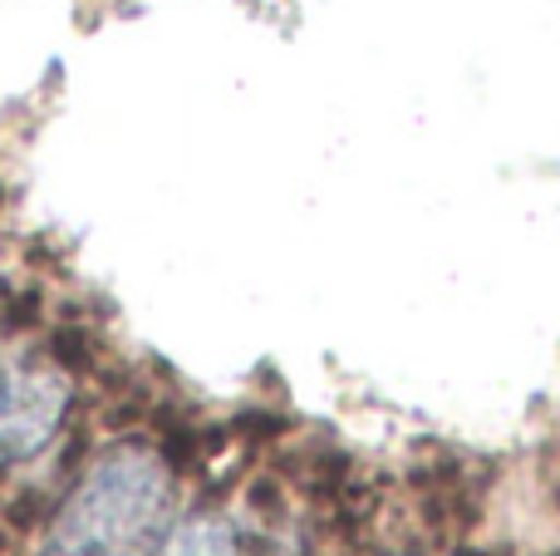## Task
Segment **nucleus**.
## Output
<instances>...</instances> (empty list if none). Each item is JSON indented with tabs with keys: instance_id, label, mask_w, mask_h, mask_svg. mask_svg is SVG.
I'll list each match as a JSON object with an SVG mask.
<instances>
[{
	"instance_id": "1",
	"label": "nucleus",
	"mask_w": 560,
	"mask_h": 556,
	"mask_svg": "<svg viewBox=\"0 0 560 556\" xmlns=\"http://www.w3.org/2000/svg\"><path fill=\"white\" fill-rule=\"evenodd\" d=\"M173 522V473L148 443H114L55 512L45 556H153Z\"/></svg>"
},
{
	"instance_id": "2",
	"label": "nucleus",
	"mask_w": 560,
	"mask_h": 556,
	"mask_svg": "<svg viewBox=\"0 0 560 556\" xmlns=\"http://www.w3.org/2000/svg\"><path fill=\"white\" fill-rule=\"evenodd\" d=\"M69 390L45 364H0V463L35 459L59 433Z\"/></svg>"
},
{
	"instance_id": "3",
	"label": "nucleus",
	"mask_w": 560,
	"mask_h": 556,
	"mask_svg": "<svg viewBox=\"0 0 560 556\" xmlns=\"http://www.w3.org/2000/svg\"><path fill=\"white\" fill-rule=\"evenodd\" d=\"M153 556H242V547H236L232 522H222V518H192V522H183L173 537L158 542Z\"/></svg>"
},
{
	"instance_id": "4",
	"label": "nucleus",
	"mask_w": 560,
	"mask_h": 556,
	"mask_svg": "<svg viewBox=\"0 0 560 556\" xmlns=\"http://www.w3.org/2000/svg\"><path fill=\"white\" fill-rule=\"evenodd\" d=\"M271 556H280V552H271Z\"/></svg>"
}]
</instances>
